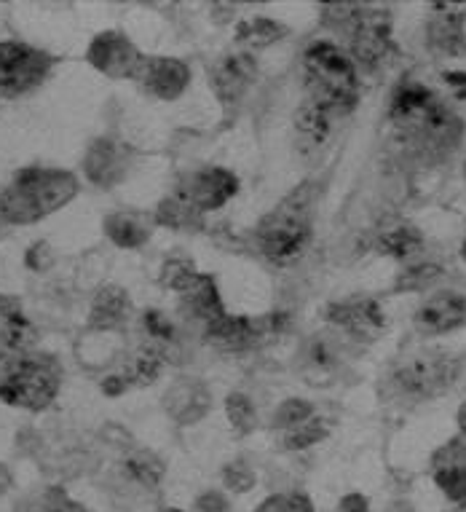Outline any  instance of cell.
I'll list each match as a JSON object with an SVG mask.
<instances>
[{
	"instance_id": "cell-36",
	"label": "cell",
	"mask_w": 466,
	"mask_h": 512,
	"mask_svg": "<svg viewBox=\"0 0 466 512\" xmlns=\"http://www.w3.org/2000/svg\"><path fill=\"white\" fill-rule=\"evenodd\" d=\"M442 277V269L440 266H432V263H421V266H413L410 271H405L400 277V282H397V293H402V290H424V287H429L432 282H437V279Z\"/></svg>"
},
{
	"instance_id": "cell-32",
	"label": "cell",
	"mask_w": 466,
	"mask_h": 512,
	"mask_svg": "<svg viewBox=\"0 0 466 512\" xmlns=\"http://www.w3.org/2000/svg\"><path fill=\"white\" fill-rule=\"evenodd\" d=\"M327 424L322 419H308L303 421V424H298V427H292L284 432V445L290 448V451H303V448H311V445L322 443L327 437Z\"/></svg>"
},
{
	"instance_id": "cell-37",
	"label": "cell",
	"mask_w": 466,
	"mask_h": 512,
	"mask_svg": "<svg viewBox=\"0 0 466 512\" xmlns=\"http://www.w3.org/2000/svg\"><path fill=\"white\" fill-rule=\"evenodd\" d=\"M255 512H314V504H311V499L306 494L292 491V494L268 496L266 502L260 504Z\"/></svg>"
},
{
	"instance_id": "cell-20",
	"label": "cell",
	"mask_w": 466,
	"mask_h": 512,
	"mask_svg": "<svg viewBox=\"0 0 466 512\" xmlns=\"http://www.w3.org/2000/svg\"><path fill=\"white\" fill-rule=\"evenodd\" d=\"M180 301H183L185 317L193 319V322H199L201 330H207L209 325H215L217 319L228 314L223 306V298H220V290H217L215 285V279L209 277V274H199V279L193 282L191 290H185V293L180 295Z\"/></svg>"
},
{
	"instance_id": "cell-12",
	"label": "cell",
	"mask_w": 466,
	"mask_h": 512,
	"mask_svg": "<svg viewBox=\"0 0 466 512\" xmlns=\"http://www.w3.org/2000/svg\"><path fill=\"white\" fill-rule=\"evenodd\" d=\"M258 78V59L250 51H231L209 68V86L223 105H236Z\"/></svg>"
},
{
	"instance_id": "cell-1",
	"label": "cell",
	"mask_w": 466,
	"mask_h": 512,
	"mask_svg": "<svg viewBox=\"0 0 466 512\" xmlns=\"http://www.w3.org/2000/svg\"><path fill=\"white\" fill-rule=\"evenodd\" d=\"M389 121L394 132L421 159H440L461 140V121L445 102L418 81H402L392 94Z\"/></svg>"
},
{
	"instance_id": "cell-31",
	"label": "cell",
	"mask_w": 466,
	"mask_h": 512,
	"mask_svg": "<svg viewBox=\"0 0 466 512\" xmlns=\"http://www.w3.org/2000/svg\"><path fill=\"white\" fill-rule=\"evenodd\" d=\"M225 413H228V421H231V427L239 435H247V432L258 427V411H255L250 397L242 395V392L228 395V400H225Z\"/></svg>"
},
{
	"instance_id": "cell-43",
	"label": "cell",
	"mask_w": 466,
	"mask_h": 512,
	"mask_svg": "<svg viewBox=\"0 0 466 512\" xmlns=\"http://www.w3.org/2000/svg\"><path fill=\"white\" fill-rule=\"evenodd\" d=\"M9 483H11L9 472H6V470H3V467H0V494H3V488H9Z\"/></svg>"
},
{
	"instance_id": "cell-41",
	"label": "cell",
	"mask_w": 466,
	"mask_h": 512,
	"mask_svg": "<svg viewBox=\"0 0 466 512\" xmlns=\"http://www.w3.org/2000/svg\"><path fill=\"white\" fill-rule=\"evenodd\" d=\"M338 512H367V499L362 494L343 496L338 504Z\"/></svg>"
},
{
	"instance_id": "cell-24",
	"label": "cell",
	"mask_w": 466,
	"mask_h": 512,
	"mask_svg": "<svg viewBox=\"0 0 466 512\" xmlns=\"http://www.w3.org/2000/svg\"><path fill=\"white\" fill-rule=\"evenodd\" d=\"M212 397L201 381H180L177 387L169 389L167 411L175 416L180 424H193L209 411Z\"/></svg>"
},
{
	"instance_id": "cell-2",
	"label": "cell",
	"mask_w": 466,
	"mask_h": 512,
	"mask_svg": "<svg viewBox=\"0 0 466 512\" xmlns=\"http://www.w3.org/2000/svg\"><path fill=\"white\" fill-rule=\"evenodd\" d=\"M78 194V180L70 172L49 167H25L6 188H0V218L27 226L65 207Z\"/></svg>"
},
{
	"instance_id": "cell-25",
	"label": "cell",
	"mask_w": 466,
	"mask_h": 512,
	"mask_svg": "<svg viewBox=\"0 0 466 512\" xmlns=\"http://www.w3.org/2000/svg\"><path fill=\"white\" fill-rule=\"evenodd\" d=\"M335 116H330L325 108H319L311 100H306L295 113V135L306 151H317L327 143V137L333 132Z\"/></svg>"
},
{
	"instance_id": "cell-39",
	"label": "cell",
	"mask_w": 466,
	"mask_h": 512,
	"mask_svg": "<svg viewBox=\"0 0 466 512\" xmlns=\"http://www.w3.org/2000/svg\"><path fill=\"white\" fill-rule=\"evenodd\" d=\"M458 464H466V440H461V437L445 443L440 451L432 456L434 472L448 470V467H458Z\"/></svg>"
},
{
	"instance_id": "cell-17",
	"label": "cell",
	"mask_w": 466,
	"mask_h": 512,
	"mask_svg": "<svg viewBox=\"0 0 466 512\" xmlns=\"http://www.w3.org/2000/svg\"><path fill=\"white\" fill-rule=\"evenodd\" d=\"M132 167V148L118 143L113 137H100L94 140L84 159V169L89 180L100 188H113L126 177Z\"/></svg>"
},
{
	"instance_id": "cell-6",
	"label": "cell",
	"mask_w": 466,
	"mask_h": 512,
	"mask_svg": "<svg viewBox=\"0 0 466 512\" xmlns=\"http://www.w3.org/2000/svg\"><path fill=\"white\" fill-rule=\"evenodd\" d=\"M59 387H62V370L49 354L22 352L0 360L3 403L27 411H43L57 400Z\"/></svg>"
},
{
	"instance_id": "cell-44",
	"label": "cell",
	"mask_w": 466,
	"mask_h": 512,
	"mask_svg": "<svg viewBox=\"0 0 466 512\" xmlns=\"http://www.w3.org/2000/svg\"><path fill=\"white\" fill-rule=\"evenodd\" d=\"M159 512H185V510H177V507H164V510H159Z\"/></svg>"
},
{
	"instance_id": "cell-29",
	"label": "cell",
	"mask_w": 466,
	"mask_h": 512,
	"mask_svg": "<svg viewBox=\"0 0 466 512\" xmlns=\"http://www.w3.org/2000/svg\"><path fill=\"white\" fill-rule=\"evenodd\" d=\"M105 234L118 244V247H140L150 239V231L142 226L140 220L132 218V215H124V212H113L105 218Z\"/></svg>"
},
{
	"instance_id": "cell-5",
	"label": "cell",
	"mask_w": 466,
	"mask_h": 512,
	"mask_svg": "<svg viewBox=\"0 0 466 512\" xmlns=\"http://www.w3.org/2000/svg\"><path fill=\"white\" fill-rule=\"evenodd\" d=\"M325 22L349 38V57L365 70H378L389 62L394 51L392 14L367 3H327Z\"/></svg>"
},
{
	"instance_id": "cell-23",
	"label": "cell",
	"mask_w": 466,
	"mask_h": 512,
	"mask_svg": "<svg viewBox=\"0 0 466 512\" xmlns=\"http://www.w3.org/2000/svg\"><path fill=\"white\" fill-rule=\"evenodd\" d=\"M338 336H311L306 349H303V368L311 381H325L341 370L343 362V344H338Z\"/></svg>"
},
{
	"instance_id": "cell-22",
	"label": "cell",
	"mask_w": 466,
	"mask_h": 512,
	"mask_svg": "<svg viewBox=\"0 0 466 512\" xmlns=\"http://www.w3.org/2000/svg\"><path fill=\"white\" fill-rule=\"evenodd\" d=\"M373 247L375 252L389 255L394 261H408L424 250V234H421V228L408 223V220H392V223H386L375 231Z\"/></svg>"
},
{
	"instance_id": "cell-14",
	"label": "cell",
	"mask_w": 466,
	"mask_h": 512,
	"mask_svg": "<svg viewBox=\"0 0 466 512\" xmlns=\"http://www.w3.org/2000/svg\"><path fill=\"white\" fill-rule=\"evenodd\" d=\"M167 352L169 349H164V346L153 344V341H145V344L126 360L124 368L116 370L113 376H108L102 381L105 395H121L126 389L153 384V381L161 376L164 365H167Z\"/></svg>"
},
{
	"instance_id": "cell-26",
	"label": "cell",
	"mask_w": 466,
	"mask_h": 512,
	"mask_svg": "<svg viewBox=\"0 0 466 512\" xmlns=\"http://www.w3.org/2000/svg\"><path fill=\"white\" fill-rule=\"evenodd\" d=\"M287 35V27L274 22L271 17H250L236 25V43L250 51H260L274 46Z\"/></svg>"
},
{
	"instance_id": "cell-42",
	"label": "cell",
	"mask_w": 466,
	"mask_h": 512,
	"mask_svg": "<svg viewBox=\"0 0 466 512\" xmlns=\"http://www.w3.org/2000/svg\"><path fill=\"white\" fill-rule=\"evenodd\" d=\"M456 421H458V429H461V435L466 437V403L461 405V408H458V413H456Z\"/></svg>"
},
{
	"instance_id": "cell-18",
	"label": "cell",
	"mask_w": 466,
	"mask_h": 512,
	"mask_svg": "<svg viewBox=\"0 0 466 512\" xmlns=\"http://www.w3.org/2000/svg\"><path fill=\"white\" fill-rule=\"evenodd\" d=\"M429 11V43L442 54H458L466 41V3H432Z\"/></svg>"
},
{
	"instance_id": "cell-38",
	"label": "cell",
	"mask_w": 466,
	"mask_h": 512,
	"mask_svg": "<svg viewBox=\"0 0 466 512\" xmlns=\"http://www.w3.org/2000/svg\"><path fill=\"white\" fill-rule=\"evenodd\" d=\"M223 480L225 486L231 488V491H236V494H247V491H252V486H255V472H252L244 462H233L225 464Z\"/></svg>"
},
{
	"instance_id": "cell-35",
	"label": "cell",
	"mask_w": 466,
	"mask_h": 512,
	"mask_svg": "<svg viewBox=\"0 0 466 512\" xmlns=\"http://www.w3.org/2000/svg\"><path fill=\"white\" fill-rule=\"evenodd\" d=\"M308 419H314V408H311L306 400H287V403H282L276 408L274 427L287 432V429L298 427V424H303V421Z\"/></svg>"
},
{
	"instance_id": "cell-28",
	"label": "cell",
	"mask_w": 466,
	"mask_h": 512,
	"mask_svg": "<svg viewBox=\"0 0 466 512\" xmlns=\"http://www.w3.org/2000/svg\"><path fill=\"white\" fill-rule=\"evenodd\" d=\"M124 475L142 488H156L164 478V462L150 451H132L124 459Z\"/></svg>"
},
{
	"instance_id": "cell-11",
	"label": "cell",
	"mask_w": 466,
	"mask_h": 512,
	"mask_svg": "<svg viewBox=\"0 0 466 512\" xmlns=\"http://www.w3.org/2000/svg\"><path fill=\"white\" fill-rule=\"evenodd\" d=\"M325 319L354 341H373L386 330V311L375 298L335 301L325 309Z\"/></svg>"
},
{
	"instance_id": "cell-33",
	"label": "cell",
	"mask_w": 466,
	"mask_h": 512,
	"mask_svg": "<svg viewBox=\"0 0 466 512\" xmlns=\"http://www.w3.org/2000/svg\"><path fill=\"white\" fill-rule=\"evenodd\" d=\"M142 330H145L148 341L164 346V349L177 344L175 325H172L169 317H164L161 311H145V314H142Z\"/></svg>"
},
{
	"instance_id": "cell-16",
	"label": "cell",
	"mask_w": 466,
	"mask_h": 512,
	"mask_svg": "<svg viewBox=\"0 0 466 512\" xmlns=\"http://www.w3.org/2000/svg\"><path fill=\"white\" fill-rule=\"evenodd\" d=\"M413 325L421 336H442L466 325V295L458 290H440L418 306Z\"/></svg>"
},
{
	"instance_id": "cell-21",
	"label": "cell",
	"mask_w": 466,
	"mask_h": 512,
	"mask_svg": "<svg viewBox=\"0 0 466 512\" xmlns=\"http://www.w3.org/2000/svg\"><path fill=\"white\" fill-rule=\"evenodd\" d=\"M132 319V301L124 287H100L89 309V328L94 330H121Z\"/></svg>"
},
{
	"instance_id": "cell-10",
	"label": "cell",
	"mask_w": 466,
	"mask_h": 512,
	"mask_svg": "<svg viewBox=\"0 0 466 512\" xmlns=\"http://www.w3.org/2000/svg\"><path fill=\"white\" fill-rule=\"evenodd\" d=\"M175 194L183 196L196 212L207 215V212L225 207L233 196L239 194V177L225 167L196 169L180 180Z\"/></svg>"
},
{
	"instance_id": "cell-30",
	"label": "cell",
	"mask_w": 466,
	"mask_h": 512,
	"mask_svg": "<svg viewBox=\"0 0 466 512\" xmlns=\"http://www.w3.org/2000/svg\"><path fill=\"white\" fill-rule=\"evenodd\" d=\"M159 279L167 290L183 295L185 290H191L193 282L199 279V271H196L193 261H188V258H169V261L161 266Z\"/></svg>"
},
{
	"instance_id": "cell-45",
	"label": "cell",
	"mask_w": 466,
	"mask_h": 512,
	"mask_svg": "<svg viewBox=\"0 0 466 512\" xmlns=\"http://www.w3.org/2000/svg\"><path fill=\"white\" fill-rule=\"evenodd\" d=\"M461 255H464V261H466V239H464V247H461Z\"/></svg>"
},
{
	"instance_id": "cell-19",
	"label": "cell",
	"mask_w": 466,
	"mask_h": 512,
	"mask_svg": "<svg viewBox=\"0 0 466 512\" xmlns=\"http://www.w3.org/2000/svg\"><path fill=\"white\" fill-rule=\"evenodd\" d=\"M35 338L33 322L27 319L17 298L0 295V360L11 354L30 352Z\"/></svg>"
},
{
	"instance_id": "cell-15",
	"label": "cell",
	"mask_w": 466,
	"mask_h": 512,
	"mask_svg": "<svg viewBox=\"0 0 466 512\" xmlns=\"http://www.w3.org/2000/svg\"><path fill=\"white\" fill-rule=\"evenodd\" d=\"M134 81L159 100H177L191 84V68L175 57H142Z\"/></svg>"
},
{
	"instance_id": "cell-13",
	"label": "cell",
	"mask_w": 466,
	"mask_h": 512,
	"mask_svg": "<svg viewBox=\"0 0 466 512\" xmlns=\"http://www.w3.org/2000/svg\"><path fill=\"white\" fill-rule=\"evenodd\" d=\"M86 59L110 78H134V73L140 68L142 54L124 33L110 30V33H100L94 38L89 51H86Z\"/></svg>"
},
{
	"instance_id": "cell-27",
	"label": "cell",
	"mask_w": 466,
	"mask_h": 512,
	"mask_svg": "<svg viewBox=\"0 0 466 512\" xmlns=\"http://www.w3.org/2000/svg\"><path fill=\"white\" fill-rule=\"evenodd\" d=\"M201 212H196L180 194H169L164 202L156 207V223L172 231H196L201 228Z\"/></svg>"
},
{
	"instance_id": "cell-8",
	"label": "cell",
	"mask_w": 466,
	"mask_h": 512,
	"mask_svg": "<svg viewBox=\"0 0 466 512\" xmlns=\"http://www.w3.org/2000/svg\"><path fill=\"white\" fill-rule=\"evenodd\" d=\"M290 328V317L282 311L274 314H263V317H231L225 314L204 330V338L209 344L228 354H242L250 349H258L260 344L276 341V338L287 333Z\"/></svg>"
},
{
	"instance_id": "cell-4",
	"label": "cell",
	"mask_w": 466,
	"mask_h": 512,
	"mask_svg": "<svg viewBox=\"0 0 466 512\" xmlns=\"http://www.w3.org/2000/svg\"><path fill=\"white\" fill-rule=\"evenodd\" d=\"M311 236H314V212H311L308 185L295 188L255 228L260 255L274 266L298 263L306 255Z\"/></svg>"
},
{
	"instance_id": "cell-3",
	"label": "cell",
	"mask_w": 466,
	"mask_h": 512,
	"mask_svg": "<svg viewBox=\"0 0 466 512\" xmlns=\"http://www.w3.org/2000/svg\"><path fill=\"white\" fill-rule=\"evenodd\" d=\"M303 73L308 100L325 108L330 116H346L357 108L359 76L349 51L330 41L311 43L303 54Z\"/></svg>"
},
{
	"instance_id": "cell-9",
	"label": "cell",
	"mask_w": 466,
	"mask_h": 512,
	"mask_svg": "<svg viewBox=\"0 0 466 512\" xmlns=\"http://www.w3.org/2000/svg\"><path fill=\"white\" fill-rule=\"evenodd\" d=\"M54 68V57L30 43H0V94L22 97L41 86Z\"/></svg>"
},
{
	"instance_id": "cell-40",
	"label": "cell",
	"mask_w": 466,
	"mask_h": 512,
	"mask_svg": "<svg viewBox=\"0 0 466 512\" xmlns=\"http://www.w3.org/2000/svg\"><path fill=\"white\" fill-rule=\"evenodd\" d=\"M193 512H228V496L220 494V491H204L196 499Z\"/></svg>"
},
{
	"instance_id": "cell-34",
	"label": "cell",
	"mask_w": 466,
	"mask_h": 512,
	"mask_svg": "<svg viewBox=\"0 0 466 512\" xmlns=\"http://www.w3.org/2000/svg\"><path fill=\"white\" fill-rule=\"evenodd\" d=\"M434 483L440 486V491L448 496L450 502L466 504V464L448 467V470H437L434 472Z\"/></svg>"
},
{
	"instance_id": "cell-7",
	"label": "cell",
	"mask_w": 466,
	"mask_h": 512,
	"mask_svg": "<svg viewBox=\"0 0 466 512\" xmlns=\"http://www.w3.org/2000/svg\"><path fill=\"white\" fill-rule=\"evenodd\" d=\"M458 373H461V360L456 354L442 352V349H426V352L408 357L394 370L392 384L405 397L429 400V397L448 392L456 384Z\"/></svg>"
}]
</instances>
